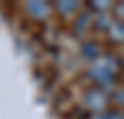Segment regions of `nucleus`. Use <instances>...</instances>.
Instances as JSON below:
<instances>
[{
  "mask_svg": "<svg viewBox=\"0 0 124 119\" xmlns=\"http://www.w3.org/2000/svg\"><path fill=\"white\" fill-rule=\"evenodd\" d=\"M89 11H93V13H106V9L111 8L109 2H89L87 4Z\"/></svg>",
  "mask_w": 124,
  "mask_h": 119,
  "instance_id": "nucleus-9",
  "label": "nucleus"
},
{
  "mask_svg": "<svg viewBox=\"0 0 124 119\" xmlns=\"http://www.w3.org/2000/svg\"><path fill=\"white\" fill-rule=\"evenodd\" d=\"M94 15H96L94 17V26H96L98 30L102 28V30L106 32L109 28V24H111V19L108 17V13H94Z\"/></svg>",
  "mask_w": 124,
  "mask_h": 119,
  "instance_id": "nucleus-8",
  "label": "nucleus"
},
{
  "mask_svg": "<svg viewBox=\"0 0 124 119\" xmlns=\"http://www.w3.org/2000/svg\"><path fill=\"white\" fill-rule=\"evenodd\" d=\"M115 9V15H117V21L124 22V2H120V4H117L113 8Z\"/></svg>",
  "mask_w": 124,
  "mask_h": 119,
  "instance_id": "nucleus-11",
  "label": "nucleus"
},
{
  "mask_svg": "<svg viewBox=\"0 0 124 119\" xmlns=\"http://www.w3.org/2000/svg\"><path fill=\"white\" fill-rule=\"evenodd\" d=\"M91 13L89 11H83V13H78L76 17L72 19V32H74V36L78 37H82L85 32H87L89 24H91Z\"/></svg>",
  "mask_w": 124,
  "mask_h": 119,
  "instance_id": "nucleus-4",
  "label": "nucleus"
},
{
  "mask_svg": "<svg viewBox=\"0 0 124 119\" xmlns=\"http://www.w3.org/2000/svg\"><path fill=\"white\" fill-rule=\"evenodd\" d=\"M22 11L26 13L28 19L35 22H46L54 15V8L50 2H41V0H31L22 4Z\"/></svg>",
  "mask_w": 124,
  "mask_h": 119,
  "instance_id": "nucleus-1",
  "label": "nucleus"
},
{
  "mask_svg": "<svg viewBox=\"0 0 124 119\" xmlns=\"http://www.w3.org/2000/svg\"><path fill=\"white\" fill-rule=\"evenodd\" d=\"M52 8H54V13H57L59 17H72L74 13L78 11V8L80 6L76 4V2H69V0H61V2H56V4H52Z\"/></svg>",
  "mask_w": 124,
  "mask_h": 119,
  "instance_id": "nucleus-5",
  "label": "nucleus"
},
{
  "mask_svg": "<svg viewBox=\"0 0 124 119\" xmlns=\"http://www.w3.org/2000/svg\"><path fill=\"white\" fill-rule=\"evenodd\" d=\"M104 119H124L122 110H108L104 112Z\"/></svg>",
  "mask_w": 124,
  "mask_h": 119,
  "instance_id": "nucleus-10",
  "label": "nucleus"
},
{
  "mask_svg": "<svg viewBox=\"0 0 124 119\" xmlns=\"http://www.w3.org/2000/svg\"><path fill=\"white\" fill-rule=\"evenodd\" d=\"M80 54H82V56L85 58L87 62L93 63L94 60L100 56V47H98L94 41H85L82 47H80Z\"/></svg>",
  "mask_w": 124,
  "mask_h": 119,
  "instance_id": "nucleus-6",
  "label": "nucleus"
},
{
  "mask_svg": "<svg viewBox=\"0 0 124 119\" xmlns=\"http://www.w3.org/2000/svg\"><path fill=\"white\" fill-rule=\"evenodd\" d=\"M109 99L106 97L102 89H89L87 93L83 95V106L87 110H91L93 114H104L106 112V106H108Z\"/></svg>",
  "mask_w": 124,
  "mask_h": 119,
  "instance_id": "nucleus-2",
  "label": "nucleus"
},
{
  "mask_svg": "<svg viewBox=\"0 0 124 119\" xmlns=\"http://www.w3.org/2000/svg\"><path fill=\"white\" fill-rule=\"evenodd\" d=\"M87 78L96 86V89H102V91L108 89V88H111L113 82H115V74H111V73L96 67V65H93V63H91L89 69H87Z\"/></svg>",
  "mask_w": 124,
  "mask_h": 119,
  "instance_id": "nucleus-3",
  "label": "nucleus"
},
{
  "mask_svg": "<svg viewBox=\"0 0 124 119\" xmlns=\"http://www.w3.org/2000/svg\"><path fill=\"white\" fill-rule=\"evenodd\" d=\"M106 32H108V36H109V39H111V41H115V43L124 41V22H120V21H111V24H109V28H108Z\"/></svg>",
  "mask_w": 124,
  "mask_h": 119,
  "instance_id": "nucleus-7",
  "label": "nucleus"
}]
</instances>
